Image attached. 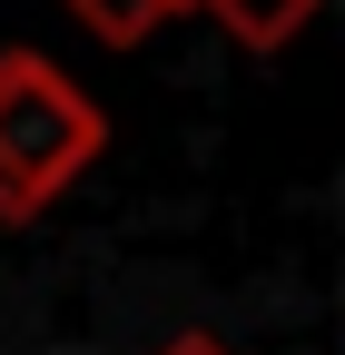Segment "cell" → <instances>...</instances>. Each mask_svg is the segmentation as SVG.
Wrapping results in <instances>:
<instances>
[{"instance_id": "cell-4", "label": "cell", "mask_w": 345, "mask_h": 355, "mask_svg": "<svg viewBox=\"0 0 345 355\" xmlns=\"http://www.w3.org/2000/svg\"><path fill=\"white\" fill-rule=\"evenodd\" d=\"M158 355H237V345H227V336H207V326H188V336H168Z\"/></svg>"}, {"instance_id": "cell-2", "label": "cell", "mask_w": 345, "mask_h": 355, "mask_svg": "<svg viewBox=\"0 0 345 355\" xmlns=\"http://www.w3.org/2000/svg\"><path fill=\"white\" fill-rule=\"evenodd\" d=\"M197 10H218V30L237 40V50H296L306 40V20H316V0H197Z\"/></svg>"}, {"instance_id": "cell-3", "label": "cell", "mask_w": 345, "mask_h": 355, "mask_svg": "<svg viewBox=\"0 0 345 355\" xmlns=\"http://www.w3.org/2000/svg\"><path fill=\"white\" fill-rule=\"evenodd\" d=\"M60 10L89 30V40H109V50H139V40L158 30V20H178V10H197V0H60Z\"/></svg>"}, {"instance_id": "cell-1", "label": "cell", "mask_w": 345, "mask_h": 355, "mask_svg": "<svg viewBox=\"0 0 345 355\" xmlns=\"http://www.w3.org/2000/svg\"><path fill=\"white\" fill-rule=\"evenodd\" d=\"M99 148H109V119L89 89L39 50H0V217L10 227L50 217L99 168Z\"/></svg>"}]
</instances>
